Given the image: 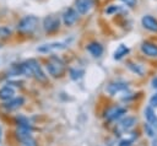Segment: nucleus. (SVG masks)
<instances>
[{"mask_svg":"<svg viewBox=\"0 0 157 146\" xmlns=\"http://www.w3.org/2000/svg\"><path fill=\"white\" fill-rule=\"evenodd\" d=\"M150 104H151L152 108H153V107H157V92L150 98Z\"/></svg>","mask_w":157,"mask_h":146,"instance_id":"obj_25","label":"nucleus"},{"mask_svg":"<svg viewBox=\"0 0 157 146\" xmlns=\"http://www.w3.org/2000/svg\"><path fill=\"white\" fill-rule=\"evenodd\" d=\"M128 53H129V48H128L126 45L121 44V45H119L118 49L115 50V53H114V59H115V60H119V59H121L124 55H126Z\"/></svg>","mask_w":157,"mask_h":146,"instance_id":"obj_16","label":"nucleus"},{"mask_svg":"<svg viewBox=\"0 0 157 146\" xmlns=\"http://www.w3.org/2000/svg\"><path fill=\"white\" fill-rule=\"evenodd\" d=\"M15 96V90L11 86H4L0 88V99L9 101Z\"/></svg>","mask_w":157,"mask_h":146,"instance_id":"obj_15","label":"nucleus"},{"mask_svg":"<svg viewBox=\"0 0 157 146\" xmlns=\"http://www.w3.org/2000/svg\"><path fill=\"white\" fill-rule=\"evenodd\" d=\"M47 71L53 77H60L65 72V64L60 58L52 55L47 63Z\"/></svg>","mask_w":157,"mask_h":146,"instance_id":"obj_2","label":"nucleus"},{"mask_svg":"<svg viewBox=\"0 0 157 146\" xmlns=\"http://www.w3.org/2000/svg\"><path fill=\"white\" fill-rule=\"evenodd\" d=\"M86 49L94 58H98V56H101L103 54V47L98 42H91V43H88L87 47H86Z\"/></svg>","mask_w":157,"mask_h":146,"instance_id":"obj_9","label":"nucleus"},{"mask_svg":"<svg viewBox=\"0 0 157 146\" xmlns=\"http://www.w3.org/2000/svg\"><path fill=\"white\" fill-rule=\"evenodd\" d=\"M145 130H146V133H147V135H148V136H152V137H155V134H156V129H155L152 125H150L148 123H147V124H145Z\"/></svg>","mask_w":157,"mask_h":146,"instance_id":"obj_21","label":"nucleus"},{"mask_svg":"<svg viewBox=\"0 0 157 146\" xmlns=\"http://www.w3.org/2000/svg\"><path fill=\"white\" fill-rule=\"evenodd\" d=\"M141 50L144 54L148 56H157V45L150 42H144L141 45Z\"/></svg>","mask_w":157,"mask_h":146,"instance_id":"obj_12","label":"nucleus"},{"mask_svg":"<svg viewBox=\"0 0 157 146\" xmlns=\"http://www.w3.org/2000/svg\"><path fill=\"white\" fill-rule=\"evenodd\" d=\"M117 11H119V6H115V5H110L108 9H105V13H114V12H117Z\"/></svg>","mask_w":157,"mask_h":146,"instance_id":"obj_23","label":"nucleus"},{"mask_svg":"<svg viewBox=\"0 0 157 146\" xmlns=\"http://www.w3.org/2000/svg\"><path fill=\"white\" fill-rule=\"evenodd\" d=\"M11 36V29L7 27H0V38H9Z\"/></svg>","mask_w":157,"mask_h":146,"instance_id":"obj_18","label":"nucleus"},{"mask_svg":"<svg viewBox=\"0 0 157 146\" xmlns=\"http://www.w3.org/2000/svg\"><path fill=\"white\" fill-rule=\"evenodd\" d=\"M1 137H2V130H1V126H0V141H1Z\"/></svg>","mask_w":157,"mask_h":146,"instance_id":"obj_28","label":"nucleus"},{"mask_svg":"<svg viewBox=\"0 0 157 146\" xmlns=\"http://www.w3.org/2000/svg\"><path fill=\"white\" fill-rule=\"evenodd\" d=\"M152 87H153V88H157V77H155V79L152 80Z\"/></svg>","mask_w":157,"mask_h":146,"instance_id":"obj_26","label":"nucleus"},{"mask_svg":"<svg viewBox=\"0 0 157 146\" xmlns=\"http://www.w3.org/2000/svg\"><path fill=\"white\" fill-rule=\"evenodd\" d=\"M145 117H146L147 123L150 125H152L157 130V115L155 114L152 107H146V109H145Z\"/></svg>","mask_w":157,"mask_h":146,"instance_id":"obj_14","label":"nucleus"},{"mask_svg":"<svg viewBox=\"0 0 157 146\" xmlns=\"http://www.w3.org/2000/svg\"><path fill=\"white\" fill-rule=\"evenodd\" d=\"M38 23H39V18L37 16L28 15L20 20V22L17 23V29L22 34H31L36 31Z\"/></svg>","mask_w":157,"mask_h":146,"instance_id":"obj_1","label":"nucleus"},{"mask_svg":"<svg viewBox=\"0 0 157 146\" xmlns=\"http://www.w3.org/2000/svg\"><path fill=\"white\" fill-rule=\"evenodd\" d=\"M59 27H60V20H59V17H56L54 15H49L43 20V28L48 33L58 31Z\"/></svg>","mask_w":157,"mask_h":146,"instance_id":"obj_3","label":"nucleus"},{"mask_svg":"<svg viewBox=\"0 0 157 146\" xmlns=\"http://www.w3.org/2000/svg\"><path fill=\"white\" fill-rule=\"evenodd\" d=\"M21 142H22L23 146H37V144H36V141H34V139L32 136H29L27 139H23Z\"/></svg>","mask_w":157,"mask_h":146,"instance_id":"obj_20","label":"nucleus"},{"mask_svg":"<svg viewBox=\"0 0 157 146\" xmlns=\"http://www.w3.org/2000/svg\"><path fill=\"white\" fill-rule=\"evenodd\" d=\"M23 103H25V99L22 97H12L4 104V108L7 110H15V109L20 108Z\"/></svg>","mask_w":157,"mask_h":146,"instance_id":"obj_10","label":"nucleus"},{"mask_svg":"<svg viewBox=\"0 0 157 146\" xmlns=\"http://www.w3.org/2000/svg\"><path fill=\"white\" fill-rule=\"evenodd\" d=\"M135 123H136V119H135V118H130V117H129V118H126L125 120H123V121H121V128L128 130V129L132 128Z\"/></svg>","mask_w":157,"mask_h":146,"instance_id":"obj_17","label":"nucleus"},{"mask_svg":"<svg viewBox=\"0 0 157 146\" xmlns=\"http://www.w3.org/2000/svg\"><path fill=\"white\" fill-rule=\"evenodd\" d=\"M66 48V43L64 42H53V43H48V44H42L40 47L37 48V50L39 53H52L55 50H60Z\"/></svg>","mask_w":157,"mask_h":146,"instance_id":"obj_5","label":"nucleus"},{"mask_svg":"<svg viewBox=\"0 0 157 146\" xmlns=\"http://www.w3.org/2000/svg\"><path fill=\"white\" fill-rule=\"evenodd\" d=\"M26 61H27V64H28V66H29V69H31V72H32V76H33V77H36L38 81H45V80H47V76L44 75V72H43V70H42L39 63H38L37 60H34V59H28V60H26Z\"/></svg>","mask_w":157,"mask_h":146,"instance_id":"obj_4","label":"nucleus"},{"mask_svg":"<svg viewBox=\"0 0 157 146\" xmlns=\"http://www.w3.org/2000/svg\"><path fill=\"white\" fill-rule=\"evenodd\" d=\"M141 22H142V26L146 29H148L151 32H157V20L155 17H152L150 15H146V16L142 17Z\"/></svg>","mask_w":157,"mask_h":146,"instance_id":"obj_8","label":"nucleus"},{"mask_svg":"<svg viewBox=\"0 0 157 146\" xmlns=\"http://www.w3.org/2000/svg\"><path fill=\"white\" fill-rule=\"evenodd\" d=\"M152 146H157V136L153 139V141H152Z\"/></svg>","mask_w":157,"mask_h":146,"instance_id":"obj_27","label":"nucleus"},{"mask_svg":"<svg viewBox=\"0 0 157 146\" xmlns=\"http://www.w3.org/2000/svg\"><path fill=\"white\" fill-rule=\"evenodd\" d=\"M93 6H94V0H76L75 1V10L81 15L90 12Z\"/></svg>","mask_w":157,"mask_h":146,"instance_id":"obj_6","label":"nucleus"},{"mask_svg":"<svg viewBox=\"0 0 157 146\" xmlns=\"http://www.w3.org/2000/svg\"><path fill=\"white\" fill-rule=\"evenodd\" d=\"M129 67H130V69H131L134 72H136V74H140V75H142V74H144V70H142V69H141L139 65H136V66H135L134 64L129 63Z\"/></svg>","mask_w":157,"mask_h":146,"instance_id":"obj_22","label":"nucleus"},{"mask_svg":"<svg viewBox=\"0 0 157 146\" xmlns=\"http://www.w3.org/2000/svg\"><path fill=\"white\" fill-rule=\"evenodd\" d=\"M120 1H123L129 7H135L137 5V0H120Z\"/></svg>","mask_w":157,"mask_h":146,"instance_id":"obj_24","label":"nucleus"},{"mask_svg":"<svg viewBox=\"0 0 157 146\" xmlns=\"http://www.w3.org/2000/svg\"><path fill=\"white\" fill-rule=\"evenodd\" d=\"M128 88V85L125 82H113L110 83L108 87H107V91L108 93L110 94H115L118 92H121V91H125Z\"/></svg>","mask_w":157,"mask_h":146,"instance_id":"obj_13","label":"nucleus"},{"mask_svg":"<svg viewBox=\"0 0 157 146\" xmlns=\"http://www.w3.org/2000/svg\"><path fill=\"white\" fill-rule=\"evenodd\" d=\"M125 109L124 108H120V107H114V108H110L107 110L105 113V118L109 119V120H115L118 118H120L123 114H125Z\"/></svg>","mask_w":157,"mask_h":146,"instance_id":"obj_11","label":"nucleus"},{"mask_svg":"<svg viewBox=\"0 0 157 146\" xmlns=\"http://www.w3.org/2000/svg\"><path fill=\"white\" fill-rule=\"evenodd\" d=\"M70 75H71V79L77 80V79H80V77L83 75V71H82V70H76V69H72V70L70 71Z\"/></svg>","mask_w":157,"mask_h":146,"instance_id":"obj_19","label":"nucleus"},{"mask_svg":"<svg viewBox=\"0 0 157 146\" xmlns=\"http://www.w3.org/2000/svg\"><path fill=\"white\" fill-rule=\"evenodd\" d=\"M61 17H63V22H64L65 26H72L77 21L78 12L75 9H72V7H69V9H66L64 11Z\"/></svg>","mask_w":157,"mask_h":146,"instance_id":"obj_7","label":"nucleus"}]
</instances>
